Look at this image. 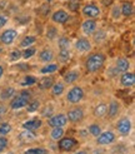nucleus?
<instances>
[{
  "label": "nucleus",
  "mask_w": 135,
  "mask_h": 154,
  "mask_svg": "<svg viewBox=\"0 0 135 154\" xmlns=\"http://www.w3.org/2000/svg\"><path fill=\"white\" fill-rule=\"evenodd\" d=\"M0 120H2V117H0Z\"/></svg>",
  "instance_id": "864d4df0"
},
{
  "label": "nucleus",
  "mask_w": 135,
  "mask_h": 154,
  "mask_svg": "<svg viewBox=\"0 0 135 154\" xmlns=\"http://www.w3.org/2000/svg\"><path fill=\"white\" fill-rule=\"evenodd\" d=\"M73 154H89L86 150H78V152H75V153H73Z\"/></svg>",
  "instance_id": "09e8293b"
},
{
  "label": "nucleus",
  "mask_w": 135,
  "mask_h": 154,
  "mask_svg": "<svg viewBox=\"0 0 135 154\" xmlns=\"http://www.w3.org/2000/svg\"><path fill=\"white\" fill-rule=\"evenodd\" d=\"M45 36H46V39H49L50 42L52 40H56V38L59 36V33H58V28L54 25H48L46 26V30H45Z\"/></svg>",
  "instance_id": "72a5a7b5"
},
{
  "label": "nucleus",
  "mask_w": 135,
  "mask_h": 154,
  "mask_svg": "<svg viewBox=\"0 0 135 154\" xmlns=\"http://www.w3.org/2000/svg\"><path fill=\"white\" fill-rule=\"evenodd\" d=\"M81 76V73L78 69H70L63 75V82L65 83V85H74Z\"/></svg>",
  "instance_id": "f3484780"
},
{
  "label": "nucleus",
  "mask_w": 135,
  "mask_h": 154,
  "mask_svg": "<svg viewBox=\"0 0 135 154\" xmlns=\"http://www.w3.org/2000/svg\"><path fill=\"white\" fill-rule=\"evenodd\" d=\"M44 124V120L43 118H33V119H28L21 124L22 129H26V130H32V132H36L39 130Z\"/></svg>",
  "instance_id": "a211bd4d"
},
{
  "label": "nucleus",
  "mask_w": 135,
  "mask_h": 154,
  "mask_svg": "<svg viewBox=\"0 0 135 154\" xmlns=\"http://www.w3.org/2000/svg\"><path fill=\"white\" fill-rule=\"evenodd\" d=\"M80 11H81V15L84 18H89V19H98L101 17V8L98 5V4H94V3H88V4H84L81 8H80Z\"/></svg>",
  "instance_id": "423d86ee"
},
{
  "label": "nucleus",
  "mask_w": 135,
  "mask_h": 154,
  "mask_svg": "<svg viewBox=\"0 0 135 154\" xmlns=\"http://www.w3.org/2000/svg\"><path fill=\"white\" fill-rule=\"evenodd\" d=\"M66 118L68 122L71 123V124H79L84 120L85 118V110L81 105H73L69 110L66 112Z\"/></svg>",
  "instance_id": "20e7f679"
},
{
  "label": "nucleus",
  "mask_w": 135,
  "mask_h": 154,
  "mask_svg": "<svg viewBox=\"0 0 135 154\" xmlns=\"http://www.w3.org/2000/svg\"><path fill=\"white\" fill-rule=\"evenodd\" d=\"M115 128H116V132L122 137H128L133 130V122L129 117H120L116 120Z\"/></svg>",
  "instance_id": "6e6552de"
},
{
  "label": "nucleus",
  "mask_w": 135,
  "mask_h": 154,
  "mask_svg": "<svg viewBox=\"0 0 135 154\" xmlns=\"http://www.w3.org/2000/svg\"><path fill=\"white\" fill-rule=\"evenodd\" d=\"M70 18H71L70 13L66 9H64V8L56 9L50 14V21L55 25H64L70 20Z\"/></svg>",
  "instance_id": "0eeeda50"
},
{
  "label": "nucleus",
  "mask_w": 135,
  "mask_h": 154,
  "mask_svg": "<svg viewBox=\"0 0 135 154\" xmlns=\"http://www.w3.org/2000/svg\"><path fill=\"white\" fill-rule=\"evenodd\" d=\"M18 138H19L21 142H25V143L34 142L36 139V132H32V130L22 129L21 132L18 134Z\"/></svg>",
  "instance_id": "c756f323"
},
{
  "label": "nucleus",
  "mask_w": 135,
  "mask_h": 154,
  "mask_svg": "<svg viewBox=\"0 0 135 154\" xmlns=\"http://www.w3.org/2000/svg\"><path fill=\"white\" fill-rule=\"evenodd\" d=\"M38 79H39V78H36L35 75L28 74V75H25L24 78L21 79V82H20L19 84H20V87H24V88H30V87H34V85H36Z\"/></svg>",
  "instance_id": "2f4dec72"
},
{
  "label": "nucleus",
  "mask_w": 135,
  "mask_h": 154,
  "mask_svg": "<svg viewBox=\"0 0 135 154\" xmlns=\"http://www.w3.org/2000/svg\"><path fill=\"white\" fill-rule=\"evenodd\" d=\"M4 73H5V68L0 64V80L3 79V76H4Z\"/></svg>",
  "instance_id": "de8ad7c7"
},
{
  "label": "nucleus",
  "mask_w": 135,
  "mask_h": 154,
  "mask_svg": "<svg viewBox=\"0 0 135 154\" xmlns=\"http://www.w3.org/2000/svg\"><path fill=\"white\" fill-rule=\"evenodd\" d=\"M80 8H81V0H68L66 10H69V13H78Z\"/></svg>",
  "instance_id": "e433bc0d"
},
{
  "label": "nucleus",
  "mask_w": 135,
  "mask_h": 154,
  "mask_svg": "<svg viewBox=\"0 0 135 154\" xmlns=\"http://www.w3.org/2000/svg\"><path fill=\"white\" fill-rule=\"evenodd\" d=\"M16 94H18V90L14 87H6L0 91V100L4 102V103L8 102V100H11Z\"/></svg>",
  "instance_id": "b1692460"
},
{
  "label": "nucleus",
  "mask_w": 135,
  "mask_h": 154,
  "mask_svg": "<svg viewBox=\"0 0 135 154\" xmlns=\"http://www.w3.org/2000/svg\"><path fill=\"white\" fill-rule=\"evenodd\" d=\"M130 66H131V63H130V60L128 59V58H125V57H119V58H116L114 68L116 69V72H118L119 74L130 70Z\"/></svg>",
  "instance_id": "aec40b11"
},
{
  "label": "nucleus",
  "mask_w": 135,
  "mask_h": 154,
  "mask_svg": "<svg viewBox=\"0 0 135 154\" xmlns=\"http://www.w3.org/2000/svg\"><path fill=\"white\" fill-rule=\"evenodd\" d=\"M8 20H9V19H8L6 15H4V14H0V30L5 28V25L8 24Z\"/></svg>",
  "instance_id": "c03bdc74"
},
{
  "label": "nucleus",
  "mask_w": 135,
  "mask_h": 154,
  "mask_svg": "<svg viewBox=\"0 0 135 154\" xmlns=\"http://www.w3.org/2000/svg\"><path fill=\"white\" fill-rule=\"evenodd\" d=\"M36 53H38V48L34 47V45L33 47L25 48V49L21 50V59L22 60H29V59H32L33 57H35Z\"/></svg>",
  "instance_id": "f704fd0d"
},
{
  "label": "nucleus",
  "mask_w": 135,
  "mask_h": 154,
  "mask_svg": "<svg viewBox=\"0 0 135 154\" xmlns=\"http://www.w3.org/2000/svg\"><path fill=\"white\" fill-rule=\"evenodd\" d=\"M40 108H41V102L39 100V99H36V98H34V99L32 98L24 109H25V112H26L28 114H33V113L39 112Z\"/></svg>",
  "instance_id": "cd10ccee"
},
{
  "label": "nucleus",
  "mask_w": 135,
  "mask_h": 154,
  "mask_svg": "<svg viewBox=\"0 0 135 154\" xmlns=\"http://www.w3.org/2000/svg\"><path fill=\"white\" fill-rule=\"evenodd\" d=\"M0 145H2V147L8 148V147H9V139H8L6 137H2V135H0Z\"/></svg>",
  "instance_id": "49530a36"
},
{
  "label": "nucleus",
  "mask_w": 135,
  "mask_h": 154,
  "mask_svg": "<svg viewBox=\"0 0 135 154\" xmlns=\"http://www.w3.org/2000/svg\"><path fill=\"white\" fill-rule=\"evenodd\" d=\"M56 44H58V48H59V49H62V48L70 49V48H71L70 38H69V36H66V35L58 36V38H56Z\"/></svg>",
  "instance_id": "c9c22d12"
},
{
  "label": "nucleus",
  "mask_w": 135,
  "mask_h": 154,
  "mask_svg": "<svg viewBox=\"0 0 135 154\" xmlns=\"http://www.w3.org/2000/svg\"><path fill=\"white\" fill-rule=\"evenodd\" d=\"M110 18L114 20V21H119L120 19H122V11H120V5L119 4H115V3H112L110 5Z\"/></svg>",
  "instance_id": "473e14b6"
},
{
  "label": "nucleus",
  "mask_w": 135,
  "mask_h": 154,
  "mask_svg": "<svg viewBox=\"0 0 135 154\" xmlns=\"http://www.w3.org/2000/svg\"><path fill=\"white\" fill-rule=\"evenodd\" d=\"M120 112H122V104L118 99L112 98L108 104V112H106V117L109 119H116L119 117Z\"/></svg>",
  "instance_id": "2eb2a0df"
},
{
  "label": "nucleus",
  "mask_w": 135,
  "mask_h": 154,
  "mask_svg": "<svg viewBox=\"0 0 135 154\" xmlns=\"http://www.w3.org/2000/svg\"><path fill=\"white\" fill-rule=\"evenodd\" d=\"M88 133L92 135V137H94V138H96L98 135H99L101 132H103V129H101V127L98 124V123H92L90 125H88Z\"/></svg>",
  "instance_id": "4c0bfd02"
},
{
  "label": "nucleus",
  "mask_w": 135,
  "mask_h": 154,
  "mask_svg": "<svg viewBox=\"0 0 135 154\" xmlns=\"http://www.w3.org/2000/svg\"><path fill=\"white\" fill-rule=\"evenodd\" d=\"M54 0H44V3H48V4H51Z\"/></svg>",
  "instance_id": "8fccbe9b"
},
{
  "label": "nucleus",
  "mask_w": 135,
  "mask_h": 154,
  "mask_svg": "<svg viewBox=\"0 0 135 154\" xmlns=\"http://www.w3.org/2000/svg\"><path fill=\"white\" fill-rule=\"evenodd\" d=\"M69 122H68L66 118V114L65 113H56V114H52L51 117H49L46 119V125L50 128H54V127H62L65 128Z\"/></svg>",
  "instance_id": "f8f14e48"
},
{
  "label": "nucleus",
  "mask_w": 135,
  "mask_h": 154,
  "mask_svg": "<svg viewBox=\"0 0 135 154\" xmlns=\"http://www.w3.org/2000/svg\"><path fill=\"white\" fill-rule=\"evenodd\" d=\"M120 2H125V0H120Z\"/></svg>",
  "instance_id": "603ef678"
},
{
  "label": "nucleus",
  "mask_w": 135,
  "mask_h": 154,
  "mask_svg": "<svg viewBox=\"0 0 135 154\" xmlns=\"http://www.w3.org/2000/svg\"><path fill=\"white\" fill-rule=\"evenodd\" d=\"M64 135H65V129L62 128V127H54V128H51L50 133H49L50 139L54 140V142H58L59 139H62Z\"/></svg>",
  "instance_id": "7c9ffc66"
},
{
  "label": "nucleus",
  "mask_w": 135,
  "mask_h": 154,
  "mask_svg": "<svg viewBox=\"0 0 135 154\" xmlns=\"http://www.w3.org/2000/svg\"><path fill=\"white\" fill-rule=\"evenodd\" d=\"M5 149H6L5 147H2V145H0V153H3V152H4Z\"/></svg>",
  "instance_id": "3c124183"
},
{
  "label": "nucleus",
  "mask_w": 135,
  "mask_h": 154,
  "mask_svg": "<svg viewBox=\"0 0 135 154\" xmlns=\"http://www.w3.org/2000/svg\"><path fill=\"white\" fill-rule=\"evenodd\" d=\"M8 58H9V61L10 63H16V61L21 60V49L16 48L14 49L9 53V55H8Z\"/></svg>",
  "instance_id": "ea45409f"
},
{
  "label": "nucleus",
  "mask_w": 135,
  "mask_h": 154,
  "mask_svg": "<svg viewBox=\"0 0 135 154\" xmlns=\"http://www.w3.org/2000/svg\"><path fill=\"white\" fill-rule=\"evenodd\" d=\"M32 98H33V93H32V91H30L29 89H22V90H20V93L15 95V97L11 99V100H10V103H9L10 110L18 112V110H20V109H24Z\"/></svg>",
  "instance_id": "f03ea898"
},
{
  "label": "nucleus",
  "mask_w": 135,
  "mask_h": 154,
  "mask_svg": "<svg viewBox=\"0 0 135 154\" xmlns=\"http://www.w3.org/2000/svg\"><path fill=\"white\" fill-rule=\"evenodd\" d=\"M93 43L86 36H79L74 43V49L80 54H86L93 50Z\"/></svg>",
  "instance_id": "9d476101"
},
{
  "label": "nucleus",
  "mask_w": 135,
  "mask_h": 154,
  "mask_svg": "<svg viewBox=\"0 0 135 154\" xmlns=\"http://www.w3.org/2000/svg\"><path fill=\"white\" fill-rule=\"evenodd\" d=\"M116 142V134L112 130H104L99 135L95 138V143L100 147H106V145H111Z\"/></svg>",
  "instance_id": "1a4fd4ad"
},
{
  "label": "nucleus",
  "mask_w": 135,
  "mask_h": 154,
  "mask_svg": "<svg viewBox=\"0 0 135 154\" xmlns=\"http://www.w3.org/2000/svg\"><path fill=\"white\" fill-rule=\"evenodd\" d=\"M39 14L41 15V17H48V15L50 14V4L43 3L39 8Z\"/></svg>",
  "instance_id": "79ce46f5"
},
{
  "label": "nucleus",
  "mask_w": 135,
  "mask_h": 154,
  "mask_svg": "<svg viewBox=\"0 0 135 154\" xmlns=\"http://www.w3.org/2000/svg\"><path fill=\"white\" fill-rule=\"evenodd\" d=\"M120 5V11H122V17L123 18H131L134 15V3L130 0H125L119 4Z\"/></svg>",
  "instance_id": "4be33fe9"
},
{
  "label": "nucleus",
  "mask_w": 135,
  "mask_h": 154,
  "mask_svg": "<svg viewBox=\"0 0 135 154\" xmlns=\"http://www.w3.org/2000/svg\"><path fill=\"white\" fill-rule=\"evenodd\" d=\"M106 61V55L103 51H90L89 55L85 59L84 68L86 73L89 74H96L100 70H103V68Z\"/></svg>",
  "instance_id": "f257e3e1"
},
{
  "label": "nucleus",
  "mask_w": 135,
  "mask_h": 154,
  "mask_svg": "<svg viewBox=\"0 0 135 154\" xmlns=\"http://www.w3.org/2000/svg\"><path fill=\"white\" fill-rule=\"evenodd\" d=\"M56 143H58V149L60 152H64V153L71 152L74 148H76L78 144H79V142L75 139V138H73V137H65V135L62 138V139H59Z\"/></svg>",
  "instance_id": "ddd939ff"
},
{
  "label": "nucleus",
  "mask_w": 135,
  "mask_h": 154,
  "mask_svg": "<svg viewBox=\"0 0 135 154\" xmlns=\"http://www.w3.org/2000/svg\"><path fill=\"white\" fill-rule=\"evenodd\" d=\"M119 84L123 88H133L135 84V74L131 70H128L125 73L120 74L119 78Z\"/></svg>",
  "instance_id": "dca6fc26"
},
{
  "label": "nucleus",
  "mask_w": 135,
  "mask_h": 154,
  "mask_svg": "<svg viewBox=\"0 0 135 154\" xmlns=\"http://www.w3.org/2000/svg\"><path fill=\"white\" fill-rule=\"evenodd\" d=\"M65 88H66V85H65V83L63 80H56V82L52 83L51 88L49 89L50 95L52 98H60L65 93Z\"/></svg>",
  "instance_id": "6ab92c4d"
},
{
  "label": "nucleus",
  "mask_w": 135,
  "mask_h": 154,
  "mask_svg": "<svg viewBox=\"0 0 135 154\" xmlns=\"http://www.w3.org/2000/svg\"><path fill=\"white\" fill-rule=\"evenodd\" d=\"M24 154H48V149L43 147H34V148H28Z\"/></svg>",
  "instance_id": "a19ab883"
},
{
  "label": "nucleus",
  "mask_w": 135,
  "mask_h": 154,
  "mask_svg": "<svg viewBox=\"0 0 135 154\" xmlns=\"http://www.w3.org/2000/svg\"><path fill=\"white\" fill-rule=\"evenodd\" d=\"M85 98V90L81 85L74 84L69 88V90L65 94V102L70 105H78L80 104Z\"/></svg>",
  "instance_id": "7ed1b4c3"
},
{
  "label": "nucleus",
  "mask_w": 135,
  "mask_h": 154,
  "mask_svg": "<svg viewBox=\"0 0 135 154\" xmlns=\"http://www.w3.org/2000/svg\"><path fill=\"white\" fill-rule=\"evenodd\" d=\"M56 59L59 61V64H68L71 59V50L66 49V48L59 49V51L56 54Z\"/></svg>",
  "instance_id": "393cba45"
},
{
  "label": "nucleus",
  "mask_w": 135,
  "mask_h": 154,
  "mask_svg": "<svg viewBox=\"0 0 135 154\" xmlns=\"http://www.w3.org/2000/svg\"><path fill=\"white\" fill-rule=\"evenodd\" d=\"M13 132V125L8 122H2L0 123V135L2 137H6Z\"/></svg>",
  "instance_id": "58836bf2"
},
{
  "label": "nucleus",
  "mask_w": 135,
  "mask_h": 154,
  "mask_svg": "<svg viewBox=\"0 0 135 154\" xmlns=\"http://www.w3.org/2000/svg\"><path fill=\"white\" fill-rule=\"evenodd\" d=\"M8 110H9V105H6L4 102L0 103V117H3Z\"/></svg>",
  "instance_id": "a18cd8bd"
},
{
  "label": "nucleus",
  "mask_w": 135,
  "mask_h": 154,
  "mask_svg": "<svg viewBox=\"0 0 135 154\" xmlns=\"http://www.w3.org/2000/svg\"><path fill=\"white\" fill-rule=\"evenodd\" d=\"M106 112H108L106 103H98L93 109V115L96 119H101L104 117H106Z\"/></svg>",
  "instance_id": "bb28decb"
},
{
  "label": "nucleus",
  "mask_w": 135,
  "mask_h": 154,
  "mask_svg": "<svg viewBox=\"0 0 135 154\" xmlns=\"http://www.w3.org/2000/svg\"><path fill=\"white\" fill-rule=\"evenodd\" d=\"M36 42H38V38L35 35L28 34V35L21 38V40L19 43V48L20 49H25V48H29V47H33Z\"/></svg>",
  "instance_id": "c85d7f7f"
},
{
  "label": "nucleus",
  "mask_w": 135,
  "mask_h": 154,
  "mask_svg": "<svg viewBox=\"0 0 135 154\" xmlns=\"http://www.w3.org/2000/svg\"><path fill=\"white\" fill-rule=\"evenodd\" d=\"M98 21L96 19H89V18H85L84 20L81 21V24H80V32L81 34L86 36V38H90L94 33H95V30L98 29Z\"/></svg>",
  "instance_id": "9b49d317"
},
{
  "label": "nucleus",
  "mask_w": 135,
  "mask_h": 154,
  "mask_svg": "<svg viewBox=\"0 0 135 154\" xmlns=\"http://www.w3.org/2000/svg\"><path fill=\"white\" fill-rule=\"evenodd\" d=\"M54 82L55 80H54V78H52L51 75H44L43 78L38 79L36 85L39 87V89H41V90H49Z\"/></svg>",
  "instance_id": "a878e982"
},
{
  "label": "nucleus",
  "mask_w": 135,
  "mask_h": 154,
  "mask_svg": "<svg viewBox=\"0 0 135 154\" xmlns=\"http://www.w3.org/2000/svg\"><path fill=\"white\" fill-rule=\"evenodd\" d=\"M52 114H54V108H52V106H45L44 110L41 112V118L48 119L49 117H51Z\"/></svg>",
  "instance_id": "37998d69"
},
{
  "label": "nucleus",
  "mask_w": 135,
  "mask_h": 154,
  "mask_svg": "<svg viewBox=\"0 0 135 154\" xmlns=\"http://www.w3.org/2000/svg\"><path fill=\"white\" fill-rule=\"evenodd\" d=\"M19 33L15 28H6L0 30V44H3L4 47H10L18 39Z\"/></svg>",
  "instance_id": "39448f33"
},
{
  "label": "nucleus",
  "mask_w": 135,
  "mask_h": 154,
  "mask_svg": "<svg viewBox=\"0 0 135 154\" xmlns=\"http://www.w3.org/2000/svg\"><path fill=\"white\" fill-rule=\"evenodd\" d=\"M38 60L41 64H48V63H52L56 58V54L52 48L45 47L43 49H40V51H38Z\"/></svg>",
  "instance_id": "4468645a"
},
{
  "label": "nucleus",
  "mask_w": 135,
  "mask_h": 154,
  "mask_svg": "<svg viewBox=\"0 0 135 154\" xmlns=\"http://www.w3.org/2000/svg\"><path fill=\"white\" fill-rule=\"evenodd\" d=\"M108 40V32L105 29H96L95 33L92 35V43L93 45H101Z\"/></svg>",
  "instance_id": "412c9836"
},
{
  "label": "nucleus",
  "mask_w": 135,
  "mask_h": 154,
  "mask_svg": "<svg viewBox=\"0 0 135 154\" xmlns=\"http://www.w3.org/2000/svg\"><path fill=\"white\" fill-rule=\"evenodd\" d=\"M59 68H60V64L59 63H48V64H44V66L40 68V70L39 73L41 75H52V74H55L58 70H59Z\"/></svg>",
  "instance_id": "5701e85b"
}]
</instances>
